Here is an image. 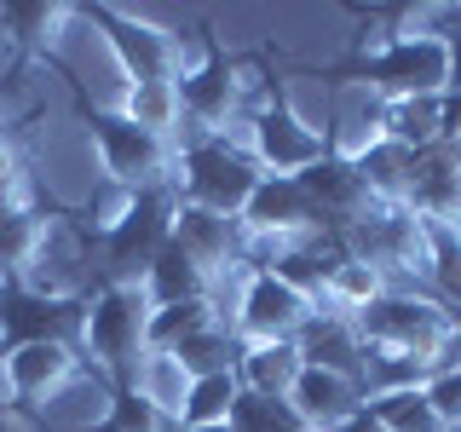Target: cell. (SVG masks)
<instances>
[{
	"mask_svg": "<svg viewBox=\"0 0 461 432\" xmlns=\"http://www.w3.org/2000/svg\"><path fill=\"white\" fill-rule=\"evenodd\" d=\"M0 364H6V381L12 392H18V410H41L58 386L69 381V374L81 369V352L69 340H18L0 352Z\"/></svg>",
	"mask_w": 461,
	"mask_h": 432,
	"instance_id": "cell-12",
	"label": "cell"
},
{
	"mask_svg": "<svg viewBox=\"0 0 461 432\" xmlns=\"http://www.w3.org/2000/svg\"><path fill=\"white\" fill-rule=\"evenodd\" d=\"M294 346H300V357H306L312 369L352 374V381L364 386V357H369V346H364V335H357L352 317H340V311H312V323L300 328Z\"/></svg>",
	"mask_w": 461,
	"mask_h": 432,
	"instance_id": "cell-16",
	"label": "cell"
},
{
	"mask_svg": "<svg viewBox=\"0 0 461 432\" xmlns=\"http://www.w3.org/2000/svg\"><path fill=\"white\" fill-rule=\"evenodd\" d=\"M127 392L144 398L156 415H167L173 427H179V410H185V398H191V374H185V364L173 352H144L133 369H127Z\"/></svg>",
	"mask_w": 461,
	"mask_h": 432,
	"instance_id": "cell-19",
	"label": "cell"
},
{
	"mask_svg": "<svg viewBox=\"0 0 461 432\" xmlns=\"http://www.w3.org/2000/svg\"><path fill=\"white\" fill-rule=\"evenodd\" d=\"M340 432H386V427H381V421H375V415L364 410V415H352V421H346Z\"/></svg>",
	"mask_w": 461,
	"mask_h": 432,
	"instance_id": "cell-30",
	"label": "cell"
},
{
	"mask_svg": "<svg viewBox=\"0 0 461 432\" xmlns=\"http://www.w3.org/2000/svg\"><path fill=\"white\" fill-rule=\"evenodd\" d=\"M81 12L110 47V64L122 69V81H179L196 64V52L208 47V29H196V40H185L179 29L122 6H81Z\"/></svg>",
	"mask_w": 461,
	"mask_h": 432,
	"instance_id": "cell-3",
	"label": "cell"
},
{
	"mask_svg": "<svg viewBox=\"0 0 461 432\" xmlns=\"http://www.w3.org/2000/svg\"><path fill=\"white\" fill-rule=\"evenodd\" d=\"M357 335H364V346H381V352H410V357H421V364H450L456 317L444 311V300L427 294V288H386V294L357 317Z\"/></svg>",
	"mask_w": 461,
	"mask_h": 432,
	"instance_id": "cell-5",
	"label": "cell"
},
{
	"mask_svg": "<svg viewBox=\"0 0 461 432\" xmlns=\"http://www.w3.org/2000/svg\"><path fill=\"white\" fill-rule=\"evenodd\" d=\"M288 403H294V415L306 421L312 432H340L352 415H364V386L352 381V374H335V369H312L294 381V392H288Z\"/></svg>",
	"mask_w": 461,
	"mask_h": 432,
	"instance_id": "cell-15",
	"label": "cell"
},
{
	"mask_svg": "<svg viewBox=\"0 0 461 432\" xmlns=\"http://www.w3.org/2000/svg\"><path fill=\"white\" fill-rule=\"evenodd\" d=\"M173 357L185 364L191 381H202V374H225V369L242 364V335H237V328H225V323H208V328H196L191 340L173 346Z\"/></svg>",
	"mask_w": 461,
	"mask_h": 432,
	"instance_id": "cell-24",
	"label": "cell"
},
{
	"mask_svg": "<svg viewBox=\"0 0 461 432\" xmlns=\"http://www.w3.org/2000/svg\"><path fill=\"white\" fill-rule=\"evenodd\" d=\"M150 294L144 283H98L86 294V311H81V335H76V352L81 364H93L98 374H110L115 386L127 381V369L144 357L150 346Z\"/></svg>",
	"mask_w": 461,
	"mask_h": 432,
	"instance_id": "cell-2",
	"label": "cell"
},
{
	"mask_svg": "<svg viewBox=\"0 0 461 432\" xmlns=\"http://www.w3.org/2000/svg\"><path fill=\"white\" fill-rule=\"evenodd\" d=\"M173 213H179L173 191H139L133 213L98 242V283H144L156 254L173 242Z\"/></svg>",
	"mask_w": 461,
	"mask_h": 432,
	"instance_id": "cell-8",
	"label": "cell"
},
{
	"mask_svg": "<svg viewBox=\"0 0 461 432\" xmlns=\"http://www.w3.org/2000/svg\"><path fill=\"white\" fill-rule=\"evenodd\" d=\"M220 323V311H213V300H179V306H156L150 311V346L144 352H173L179 340H191L196 328Z\"/></svg>",
	"mask_w": 461,
	"mask_h": 432,
	"instance_id": "cell-27",
	"label": "cell"
},
{
	"mask_svg": "<svg viewBox=\"0 0 461 432\" xmlns=\"http://www.w3.org/2000/svg\"><path fill=\"white\" fill-rule=\"evenodd\" d=\"M173 432H237V427L225 421V427H173Z\"/></svg>",
	"mask_w": 461,
	"mask_h": 432,
	"instance_id": "cell-32",
	"label": "cell"
},
{
	"mask_svg": "<svg viewBox=\"0 0 461 432\" xmlns=\"http://www.w3.org/2000/svg\"><path fill=\"white\" fill-rule=\"evenodd\" d=\"M386 288H393V283H386V271H375L369 259H352V254L340 248L335 266H329V283H323V311H340V317H352V323H357V317H364Z\"/></svg>",
	"mask_w": 461,
	"mask_h": 432,
	"instance_id": "cell-21",
	"label": "cell"
},
{
	"mask_svg": "<svg viewBox=\"0 0 461 432\" xmlns=\"http://www.w3.org/2000/svg\"><path fill=\"white\" fill-rule=\"evenodd\" d=\"M249 156L271 179H300V173H312L329 156V133H323V122H312V115L283 93L277 104L249 127Z\"/></svg>",
	"mask_w": 461,
	"mask_h": 432,
	"instance_id": "cell-9",
	"label": "cell"
},
{
	"mask_svg": "<svg viewBox=\"0 0 461 432\" xmlns=\"http://www.w3.org/2000/svg\"><path fill=\"white\" fill-rule=\"evenodd\" d=\"M144 294H150V306H179V300H208V271H202L196 259L179 248V242H167V248L156 254V266L144 271Z\"/></svg>",
	"mask_w": 461,
	"mask_h": 432,
	"instance_id": "cell-22",
	"label": "cell"
},
{
	"mask_svg": "<svg viewBox=\"0 0 461 432\" xmlns=\"http://www.w3.org/2000/svg\"><path fill=\"white\" fill-rule=\"evenodd\" d=\"M444 432H450V427H444Z\"/></svg>",
	"mask_w": 461,
	"mask_h": 432,
	"instance_id": "cell-34",
	"label": "cell"
},
{
	"mask_svg": "<svg viewBox=\"0 0 461 432\" xmlns=\"http://www.w3.org/2000/svg\"><path fill=\"white\" fill-rule=\"evenodd\" d=\"M312 300L294 294L283 277H271V271H254L249 283H242V300H237V335L242 346L249 340H300V328L312 323Z\"/></svg>",
	"mask_w": 461,
	"mask_h": 432,
	"instance_id": "cell-10",
	"label": "cell"
},
{
	"mask_svg": "<svg viewBox=\"0 0 461 432\" xmlns=\"http://www.w3.org/2000/svg\"><path fill=\"white\" fill-rule=\"evenodd\" d=\"M300 184H306V196L317 202V213H323L329 230H346L352 220H364V213L375 208L364 179H357V167L340 162V156H323L312 173H300Z\"/></svg>",
	"mask_w": 461,
	"mask_h": 432,
	"instance_id": "cell-17",
	"label": "cell"
},
{
	"mask_svg": "<svg viewBox=\"0 0 461 432\" xmlns=\"http://www.w3.org/2000/svg\"><path fill=\"white\" fill-rule=\"evenodd\" d=\"M230 427H237V432H300L306 421L294 415V403H288V398H254V392H242Z\"/></svg>",
	"mask_w": 461,
	"mask_h": 432,
	"instance_id": "cell-28",
	"label": "cell"
},
{
	"mask_svg": "<svg viewBox=\"0 0 461 432\" xmlns=\"http://www.w3.org/2000/svg\"><path fill=\"white\" fill-rule=\"evenodd\" d=\"M173 242H179V248L208 271V283H213L220 271H230L242 259L249 230H242V220H225V213H208V208L179 202V213H173Z\"/></svg>",
	"mask_w": 461,
	"mask_h": 432,
	"instance_id": "cell-14",
	"label": "cell"
},
{
	"mask_svg": "<svg viewBox=\"0 0 461 432\" xmlns=\"http://www.w3.org/2000/svg\"><path fill=\"white\" fill-rule=\"evenodd\" d=\"M410 213L438 230L461 225V144H432L410 156Z\"/></svg>",
	"mask_w": 461,
	"mask_h": 432,
	"instance_id": "cell-13",
	"label": "cell"
},
{
	"mask_svg": "<svg viewBox=\"0 0 461 432\" xmlns=\"http://www.w3.org/2000/svg\"><path fill=\"white\" fill-rule=\"evenodd\" d=\"M127 115L133 127H144V133L179 144L185 133V104H179V81H127L122 86V104H115Z\"/></svg>",
	"mask_w": 461,
	"mask_h": 432,
	"instance_id": "cell-20",
	"label": "cell"
},
{
	"mask_svg": "<svg viewBox=\"0 0 461 432\" xmlns=\"http://www.w3.org/2000/svg\"><path fill=\"white\" fill-rule=\"evenodd\" d=\"M300 374H306V357H300L294 340H249V346H242V364H237L242 392H254V398H288Z\"/></svg>",
	"mask_w": 461,
	"mask_h": 432,
	"instance_id": "cell-18",
	"label": "cell"
},
{
	"mask_svg": "<svg viewBox=\"0 0 461 432\" xmlns=\"http://www.w3.org/2000/svg\"><path fill=\"white\" fill-rule=\"evenodd\" d=\"M259 162L242 144L230 139H196L185 133L173 144V196L191 202V208H208V213H225V220H242L249 196L259 191Z\"/></svg>",
	"mask_w": 461,
	"mask_h": 432,
	"instance_id": "cell-4",
	"label": "cell"
},
{
	"mask_svg": "<svg viewBox=\"0 0 461 432\" xmlns=\"http://www.w3.org/2000/svg\"><path fill=\"white\" fill-rule=\"evenodd\" d=\"M421 392H427V403H432V415H438V427L461 432V364H444V369L421 386Z\"/></svg>",
	"mask_w": 461,
	"mask_h": 432,
	"instance_id": "cell-29",
	"label": "cell"
},
{
	"mask_svg": "<svg viewBox=\"0 0 461 432\" xmlns=\"http://www.w3.org/2000/svg\"><path fill=\"white\" fill-rule=\"evenodd\" d=\"M41 230H47V208H29V202L0 208V283H18L29 271V259L41 248Z\"/></svg>",
	"mask_w": 461,
	"mask_h": 432,
	"instance_id": "cell-23",
	"label": "cell"
},
{
	"mask_svg": "<svg viewBox=\"0 0 461 432\" xmlns=\"http://www.w3.org/2000/svg\"><path fill=\"white\" fill-rule=\"evenodd\" d=\"M364 410L381 421L386 432H444L438 427V415H432V403L421 386H398V392H375Z\"/></svg>",
	"mask_w": 461,
	"mask_h": 432,
	"instance_id": "cell-26",
	"label": "cell"
},
{
	"mask_svg": "<svg viewBox=\"0 0 461 432\" xmlns=\"http://www.w3.org/2000/svg\"><path fill=\"white\" fill-rule=\"evenodd\" d=\"M18 283L29 294H47V300H86L98 288V242L76 225V213L47 208L41 248H35V259H29V271Z\"/></svg>",
	"mask_w": 461,
	"mask_h": 432,
	"instance_id": "cell-7",
	"label": "cell"
},
{
	"mask_svg": "<svg viewBox=\"0 0 461 432\" xmlns=\"http://www.w3.org/2000/svg\"><path fill=\"white\" fill-rule=\"evenodd\" d=\"M432 18H438V12H415L410 29H398L386 47L352 58L340 76L357 81V86H369V93H381L386 104H398V98H438V93H450V40L438 35Z\"/></svg>",
	"mask_w": 461,
	"mask_h": 432,
	"instance_id": "cell-1",
	"label": "cell"
},
{
	"mask_svg": "<svg viewBox=\"0 0 461 432\" xmlns=\"http://www.w3.org/2000/svg\"><path fill=\"white\" fill-rule=\"evenodd\" d=\"M237 403H242L237 369L202 374V381H191V398H185V410H179V427H225L230 415H237Z\"/></svg>",
	"mask_w": 461,
	"mask_h": 432,
	"instance_id": "cell-25",
	"label": "cell"
},
{
	"mask_svg": "<svg viewBox=\"0 0 461 432\" xmlns=\"http://www.w3.org/2000/svg\"><path fill=\"white\" fill-rule=\"evenodd\" d=\"M450 364H461V323H456V335H450Z\"/></svg>",
	"mask_w": 461,
	"mask_h": 432,
	"instance_id": "cell-31",
	"label": "cell"
},
{
	"mask_svg": "<svg viewBox=\"0 0 461 432\" xmlns=\"http://www.w3.org/2000/svg\"><path fill=\"white\" fill-rule=\"evenodd\" d=\"M76 18L81 6H64V0H6L0 6V47L18 52L23 64H58Z\"/></svg>",
	"mask_w": 461,
	"mask_h": 432,
	"instance_id": "cell-11",
	"label": "cell"
},
{
	"mask_svg": "<svg viewBox=\"0 0 461 432\" xmlns=\"http://www.w3.org/2000/svg\"><path fill=\"white\" fill-rule=\"evenodd\" d=\"M86 144H93L98 179H115L127 191H173V144L133 127L122 110H86Z\"/></svg>",
	"mask_w": 461,
	"mask_h": 432,
	"instance_id": "cell-6",
	"label": "cell"
},
{
	"mask_svg": "<svg viewBox=\"0 0 461 432\" xmlns=\"http://www.w3.org/2000/svg\"><path fill=\"white\" fill-rule=\"evenodd\" d=\"M300 432H312V427H300Z\"/></svg>",
	"mask_w": 461,
	"mask_h": 432,
	"instance_id": "cell-33",
	"label": "cell"
}]
</instances>
